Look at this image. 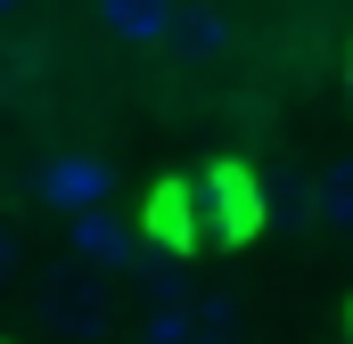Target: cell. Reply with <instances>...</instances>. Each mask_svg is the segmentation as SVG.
<instances>
[{
  "label": "cell",
  "instance_id": "obj_6",
  "mask_svg": "<svg viewBox=\"0 0 353 344\" xmlns=\"http://www.w3.org/2000/svg\"><path fill=\"white\" fill-rule=\"evenodd\" d=\"M189 320H197L205 344H247V303H239V287H197V295H189Z\"/></svg>",
  "mask_w": 353,
  "mask_h": 344
},
{
  "label": "cell",
  "instance_id": "obj_13",
  "mask_svg": "<svg viewBox=\"0 0 353 344\" xmlns=\"http://www.w3.org/2000/svg\"><path fill=\"white\" fill-rule=\"evenodd\" d=\"M345 336H353V312H345Z\"/></svg>",
  "mask_w": 353,
  "mask_h": 344
},
{
  "label": "cell",
  "instance_id": "obj_8",
  "mask_svg": "<svg viewBox=\"0 0 353 344\" xmlns=\"http://www.w3.org/2000/svg\"><path fill=\"white\" fill-rule=\"evenodd\" d=\"M321 222L353 246V156H337V164L321 172Z\"/></svg>",
  "mask_w": 353,
  "mask_h": 344
},
{
  "label": "cell",
  "instance_id": "obj_12",
  "mask_svg": "<svg viewBox=\"0 0 353 344\" xmlns=\"http://www.w3.org/2000/svg\"><path fill=\"white\" fill-rule=\"evenodd\" d=\"M345 90H353V58H345Z\"/></svg>",
  "mask_w": 353,
  "mask_h": 344
},
{
  "label": "cell",
  "instance_id": "obj_5",
  "mask_svg": "<svg viewBox=\"0 0 353 344\" xmlns=\"http://www.w3.org/2000/svg\"><path fill=\"white\" fill-rule=\"evenodd\" d=\"M74 262H90V270H99V262H107V270H132V230H123V222H115V213H74Z\"/></svg>",
  "mask_w": 353,
  "mask_h": 344
},
{
  "label": "cell",
  "instance_id": "obj_9",
  "mask_svg": "<svg viewBox=\"0 0 353 344\" xmlns=\"http://www.w3.org/2000/svg\"><path fill=\"white\" fill-rule=\"evenodd\" d=\"M132 344H205V336H197V320H189V303H181V312H148Z\"/></svg>",
  "mask_w": 353,
  "mask_h": 344
},
{
  "label": "cell",
  "instance_id": "obj_10",
  "mask_svg": "<svg viewBox=\"0 0 353 344\" xmlns=\"http://www.w3.org/2000/svg\"><path fill=\"white\" fill-rule=\"evenodd\" d=\"M17 262H25V230H17V222L0 213V287L17 279Z\"/></svg>",
  "mask_w": 353,
  "mask_h": 344
},
{
  "label": "cell",
  "instance_id": "obj_4",
  "mask_svg": "<svg viewBox=\"0 0 353 344\" xmlns=\"http://www.w3.org/2000/svg\"><path fill=\"white\" fill-rule=\"evenodd\" d=\"M165 50H173V58H189V66L222 58V50H230V17H222L214 0H181V8H173V33H165Z\"/></svg>",
  "mask_w": 353,
  "mask_h": 344
},
{
  "label": "cell",
  "instance_id": "obj_2",
  "mask_svg": "<svg viewBox=\"0 0 353 344\" xmlns=\"http://www.w3.org/2000/svg\"><path fill=\"white\" fill-rule=\"evenodd\" d=\"M255 205H263V222L304 230V222H321V180L288 156H271V164H255Z\"/></svg>",
  "mask_w": 353,
  "mask_h": 344
},
{
  "label": "cell",
  "instance_id": "obj_11",
  "mask_svg": "<svg viewBox=\"0 0 353 344\" xmlns=\"http://www.w3.org/2000/svg\"><path fill=\"white\" fill-rule=\"evenodd\" d=\"M17 8H25V0H0V17H17Z\"/></svg>",
  "mask_w": 353,
  "mask_h": 344
},
{
  "label": "cell",
  "instance_id": "obj_3",
  "mask_svg": "<svg viewBox=\"0 0 353 344\" xmlns=\"http://www.w3.org/2000/svg\"><path fill=\"white\" fill-rule=\"evenodd\" d=\"M173 8L181 0H99V33H107L115 50H165Z\"/></svg>",
  "mask_w": 353,
  "mask_h": 344
},
{
  "label": "cell",
  "instance_id": "obj_7",
  "mask_svg": "<svg viewBox=\"0 0 353 344\" xmlns=\"http://www.w3.org/2000/svg\"><path fill=\"white\" fill-rule=\"evenodd\" d=\"M107 189V172L90 164V156H50V172H41V197L50 205H90Z\"/></svg>",
  "mask_w": 353,
  "mask_h": 344
},
{
  "label": "cell",
  "instance_id": "obj_1",
  "mask_svg": "<svg viewBox=\"0 0 353 344\" xmlns=\"http://www.w3.org/2000/svg\"><path fill=\"white\" fill-rule=\"evenodd\" d=\"M33 320H41V336H58V344H99L115 328V295H107V279L90 262H50L41 295H33Z\"/></svg>",
  "mask_w": 353,
  "mask_h": 344
}]
</instances>
